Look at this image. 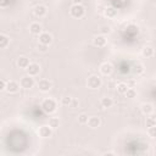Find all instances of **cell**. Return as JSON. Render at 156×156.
<instances>
[{
    "mask_svg": "<svg viewBox=\"0 0 156 156\" xmlns=\"http://www.w3.org/2000/svg\"><path fill=\"white\" fill-rule=\"evenodd\" d=\"M40 107H41V110H43L44 112H46V113H52V112L56 111L57 105H56V101H55L54 99H50V98H49V99H44V100H43Z\"/></svg>",
    "mask_w": 156,
    "mask_h": 156,
    "instance_id": "cell-1",
    "label": "cell"
},
{
    "mask_svg": "<svg viewBox=\"0 0 156 156\" xmlns=\"http://www.w3.org/2000/svg\"><path fill=\"white\" fill-rule=\"evenodd\" d=\"M69 13L73 18H82L85 13V9L82 6V4H73L69 9Z\"/></svg>",
    "mask_w": 156,
    "mask_h": 156,
    "instance_id": "cell-2",
    "label": "cell"
},
{
    "mask_svg": "<svg viewBox=\"0 0 156 156\" xmlns=\"http://www.w3.org/2000/svg\"><path fill=\"white\" fill-rule=\"evenodd\" d=\"M101 84H102V82H101V78L99 77V76H95V74H93V76H90V77H88V80H87V85H88V88H90V89H99L100 87H101Z\"/></svg>",
    "mask_w": 156,
    "mask_h": 156,
    "instance_id": "cell-3",
    "label": "cell"
},
{
    "mask_svg": "<svg viewBox=\"0 0 156 156\" xmlns=\"http://www.w3.org/2000/svg\"><path fill=\"white\" fill-rule=\"evenodd\" d=\"M20 84H21V88H23V89H30L34 85V79H33L32 76L27 74V76H24V77L21 78Z\"/></svg>",
    "mask_w": 156,
    "mask_h": 156,
    "instance_id": "cell-4",
    "label": "cell"
},
{
    "mask_svg": "<svg viewBox=\"0 0 156 156\" xmlns=\"http://www.w3.org/2000/svg\"><path fill=\"white\" fill-rule=\"evenodd\" d=\"M26 71H27V74L34 77V76H38V74H39V72H40V66H39L38 63H35V62H30Z\"/></svg>",
    "mask_w": 156,
    "mask_h": 156,
    "instance_id": "cell-5",
    "label": "cell"
},
{
    "mask_svg": "<svg viewBox=\"0 0 156 156\" xmlns=\"http://www.w3.org/2000/svg\"><path fill=\"white\" fill-rule=\"evenodd\" d=\"M20 87H21V84L17 83L16 80H9L7 85H6V91L9 94H15V93H17L20 90Z\"/></svg>",
    "mask_w": 156,
    "mask_h": 156,
    "instance_id": "cell-6",
    "label": "cell"
},
{
    "mask_svg": "<svg viewBox=\"0 0 156 156\" xmlns=\"http://www.w3.org/2000/svg\"><path fill=\"white\" fill-rule=\"evenodd\" d=\"M51 87H52V84H51V82H50L49 79H40V80L38 82V88H39V90L43 91V93L49 91V90L51 89Z\"/></svg>",
    "mask_w": 156,
    "mask_h": 156,
    "instance_id": "cell-7",
    "label": "cell"
},
{
    "mask_svg": "<svg viewBox=\"0 0 156 156\" xmlns=\"http://www.w3.org/2000/svg\"><path fill=\"white\" fill-rule=\"evenodd\" d=\"M38 133L41 138H50L52 135V128L49 124L48 126H41V127H39Z\"/></svg>",
    "mask_w": 156,
    "mask_h": 156,
    "instance_id": "cell-8",
    "label": "cell"
},
{
    "mask_svg": "<svg viewBox=\"0 0 156 156\" xmlns=\"http://www.w3.org/2000/svg\"><path fill=\"white\" fill-rule=\"evenodd\" d=\"M39 43L45 44V45H50L52 43V35L48 32H41L39 34Z\"/></svg>",
    "mask_w": 156,
    "mask_h": 156,
    "instance_id": "cell-9",
    "label": "cell"
},
{
    "mask_svg": "<svg viewBox=\"0 0 156 156\" xmlns=\"http://www.w3.org/2000/svg\"><path fill=\"white\" fill-rule=\"evenodd\" d=\"M106 43H107V40H106V38H105L102 34L96 35V37H94V39H93V44H94L95 46H98V48H104V46L106 45Z\"/></svg>",
    "mask_w": 156,
    "mask_h": 156,
    "instance_id": "cell-10",
    "label": "cell"
},
{
    "mask_svg": "<svg viewBox=\"0 0 156 156\" xmlns=\"http://www.w3.org/2000/svg\"><path fill=\"white\" fill-rule=\"evenodd\" d=\"M33 12H34V15L37 16V17H44L45 15H46V12H48V10H46V7L44 6V5H41V4H39V5H37L35 7H34V10H33Z\"/></svg>",
    "mask_w": 156,
    "mask_h": 156,
    "instance_id": "cell-11",
    "label": "cell"
},
{
    "mask_svg": "<svg viewBox=\"0 0 156 156\" xmlns=\"http://www.w3.org/2000/svg\"><path fill=\"white\" fill-rule=\"evenodd\" d=\"M29 32H30V34H33V35H39V34L43 32V27H41L38 22H33V23H30V26H29Z\"/></svg>",
    "mask_w": 156,
    "mask_h": 156,
    "instance_id": "cell-12",
    "label": "cell"
},
{
    "mask_svg": "<svg viewBox=\"0 0 156 156\" xmlns=\"http://www.w3.org/2000/svg\"><path fill=\"white\" fill-rule=\"evenodd\" d=\"M112 69H113V67H112V65L108 63V62H104V63L100 66V72H101L104 76H110V74L112 73Z\"/></svg>",
    "mask_w": 156,
    "mask_h": 156,
    "instance_id": "cell-13",
    "label": "cell"
},
{
    "mask_svg": "<svg viewBox=\"0 0 156 156\" xmlns=\"http://www.w3.org/2000/svg\"><path fill=\"white\" fill-rule=\"evenodd\" d=\"M90 128H98V127H100V124H101V119L99 118V117H96V116H91V117H89V119H88V123H87Z\"/></svg>",
    "mask_w": 156,
    "mask_h": 156,
    "instance_id": "cell-14",
    "label": "cell"
},
{
    "mask_svg": "<svg viewBox=\"0 0 156 156\" xmlns=\"http://www.w3.org/2000/svg\"><path fill=\"white\" fill-rule=\"evenodd\" d=\"M29 58L28 57H26V56H20L18 58H17V66L20 67V68H23V69H27V67L29 66Z\"/></svg>",
    "mask_w": 156,
    "mask_h": 156,
    "instance_id": "cell-15",
    "label": "cell"
},
{
    "mask_svg": "<svg viewBox=\"0 0 156 156\" xmlns=\"http://www.w3.org/2000/svg\"><path fill=\"white\" fill-rule=\"evenodd\" d=\"M104 13H105L106 17H108V18H113V17L117 16V10H116L115 7H112V6H108V7L105 9Z\"/></svg>",
    "mask_w": 156,
    "mask_h": 156,
    "instance_id": "cell-16",
    "label": "cell"
},
{
    "mask_svg": "<svg viewBox=\"0 0 156 156\" xmlns=\"http://www.w3.org/2000/svg\"><path fill=\"white\" fill-rule=\"evenodd\" d=\"M155 55V49L152 46H145L143 49V56L149 58V57H152Z\"/></svg>",
    "mask_w": 156,
    "mask_h": 156,
    "instance_id": "cell-17",
    "label": "cell"
},
{
    "mask_svg": "<svg viewBox=\"0 0 156 156\" xmlns=\"http://www.w3.org/2000/svg\"><path fill=\"white\" fill-rule=\"evenodd\" d=\"M100 104H101V106H102L104 108H108V107H111V106L113 105V100H112L111 98H108V96H104V98L101 99Z\"/></svg>",
    "mask_w": 156,
    "mask_h": 156,
    "instance_id": "cell-18",
    "label": "cell"
},
{
    "mask_svg": "<svg viewBox=\"0 0 156 156\" xmlns=\"http://www.w3.org/2000/svg\"><path fill=\"white\" fill-rule=\"evenodd\" d=\"M140 110H141V112H143L144 115L149 116V115H151V113H152L154 107H152V105H151V104H143V105H141V107H140Z\"/></svg>",
    "mask_w": 156,
    "mask_h": 156,
    "instance_id": "cell-19",
    "label": "cell"
},
{
    "mask_svg": "<svg viewBox=\"0 0 156 156\" xmlns=\"http://www.w3.org/2000/svg\"><path fill=\"white\" fill-rule=\"evenodd\" d=\"M9 44H10V38L6 34H0V49L7 48Z\"/></svg>",
    "mask_w": 156,
    "mask_h": 156,
    "instance_id": "cell-20",
    "label": "cell"
},
{
    "mask_svg": "<svg viewBox=\"0 0 156 156\" xmlns=\"http://www.w3.org/2000/svg\"><path fill=\"white\" fill-rule=\"evenodd\" d=\"M49 126L52 128V129H56L58 126H60V119L58 117H51L49 119Z\"/></svg>",
    "mask_w": 156,
    "mask_h": 156,
    "instance_id": "cell-21",
    "label": "cell"
},
{
    "mask_svg": "<svg viewBox=\"0 0 156 156\" xmlns=\"http://www.w3.org/2000/svg\"><path fill=\"white\" fill-rule=\"evenodd\" d=\"M128 85L126 84V83H119V84H117V91L119 93V94H126L127 93V90H128Z\"/></svg>",
    "mask_w": 156,
    "mask_h": 156,
    "instance_id": "cell-22",
    "label": "cell"
},
{
    "mask_svg": "<svg viewBox=\"0 0 156 156\" xmlns=\"http://www.w3.org/2000/svg\"><path fill=\"white\" fill-rule=\"evenodd\" d=\"M124 95H126L128 99H133V98L136 96V91H135L134 88H128V90H127V93H126Z\"/></svg>",
    "mask_w": 156,
    "mask_h": 156,
    "instance_id": "cell-23",
    "label": "cell"
},
{
    "mask_svg": "<svg viewBox=\"0 0 156 156\" xmlns=\"http://www.w3.org/2000/svg\"><path fill=\"white\" fill-rule=\"evenodd\" d=\"M72 99H73V98H71V96H62V98H61V105H63V106H69Z\"/></svg>",
    "mask_w": 156,
    "mask_h": 156,
    "instance_id": "cell-24",
    "label": "cell"
},
{
    "mask_svg": "<svg viewBox=\"0 0 156 156\" xmlns=\"http://www.w3.org/2000/svg\"><path fill=\"white\" fill-rule=\"evenodd\" d=\"M88 119H89V117H88L85 113H80V115L78 116V122H79L80 124H85V123H88Z\"/></svg>",
    "mask_w": 156,
    "mask_h": 156,
    "instance_id": "cell-25",
    "label": "cell"
},
{
    "mask_svg": "<svg viewBox=\"0 0 156 156\" xmlns=\"http://www.w3.org/2000/svg\"><path fill=\"white\" fill-rule=\"evenodd\" d=\"M135 73H136V76H140V74L144 73V66L139 62L135 65Z\"/></svg>",
    "mask_w": 156,
    "mask_h": 156,
    "instance_id": "cell-26",
    "label": "cell"
},
{
    "mask_svg": "<svg viewBox=\"0 0 156 156\" xmlns=\"http://www.w3.org/2000/svg\"><path fill=\"white\" fill-rule=\"evenodd\" d=\"M145 124H146V127H147V128H149V127H152V126H155V124H156V119H155L154 117H147V118H146Z\"/></svg>",
    "mask_w": 156,
    "mask_h": 156,
    "instance_id": "cell-27",
    "label": "cell"
},
{
    "mask_svg": "<svg viewBox=\"0 0 156 156\" xmlns=\"http://www.w3.org/2000/svg\"><path fill=\"white\" fill-rule=\"evenodd\" d=\"M147 133L151 138H156V124L152 126V127H149L147 128Z\"/></svg>",
    "mask_w": 156,
    "mask_h": 156,
    "instance_id": "cell-28",
    "label": "cell"
},
{
    "mask_svg": "<svg viewBox=\"0 0 156 156\" xmlns=\"http://www.w3.org/2000/svg\"><path fill=\"white\" fill-rule=\"evenodd\" d=\"M111 32V28L108 27V26H102L101 28H100V33L102 34V35H106V34H108Z\"/></svg>",
    "mask_w": 156,
    "mask_h": 156,
    "instance_id": "cell-29",
    "label": "cell"
},
{
    "mask_svg": "<svg viewBox=\"0 0 156 156\" xmlns=\"http://www.w3.org/2000/svg\"><path fill=\"white\" fill-rule=\"evenodd\" d=\"M48 46H49V45H45V44L39 43L37 48H38V51H40V52H46V51H48Z\"/></svg>",
    "mask_w": 156,
    "mask_h": 156,
    "instance_id": "cell-30",
    "label": "cell"
},
{
    "mask_svg": "<svg viewBox=\"0 0 156 156\" xmlns=\"http://www.w3.org/2000/svg\"><path fill=\"white\" fill-rule=\"evenodd\" d=\"M78 105H79L78 100L73 98V99H72V101H71V105H69L68 107H71V108H76V107H78Z\"/></svg>",
    "mask_w": 156,
    "mask_h": 156,
    "instance_id": "cell-31",
    "label": "cell"
},
{
    "mask_svg": "<svg viewBox=\"0 0 156 156\" xmlns=\"http://www.w3.org/2000/svg\"><path fill=\"white\" fill-rule=\"evenodd\" d=\"M6 85L7 82L5 79H0V90H6Z\"/></svg>",
    "mask_w": 156,
    "mask_h": 156,
    "instance_id": "cell-32",
    "label": "cell"
},
{
    "mask_svg": "<svg viewBox=\"0 0 156 156\" xmlns=\"http://www.w3.org/2000/svg\"><path fill=\"white\" fill-rule=\"evenodd\" d=\"M10 4V0H0V6L1 7H6Z\"/></svg>",
    "mask_w": 156,
    "mask_h": 156,
    "instance_id": "cell-33",
    "label": "cell"
},
{
    "mask_svg": "<svg viewBox=\"0 0 156 156\" xmlns=\"http://www.w3.org/2000/svg\"><path fill=\"white\" fill-rule=\"evenodd\" d=\"M72 1H73V4H82L83 0H72Z\"/></svg>",
    "mask_w": 156,
    "mask_h": 156,
    "instance_id": "cell-34",
    "label": "cell"
},
{
    "mask_svg": "<svg viewBox=\"0 0 156 156\" xmlns=\"http://www.w3.org/2000/svg\"><path fill=\"white\" fill-rule=\"evenodd\" d=\"M104 155H105V156H111V155H113V152H105Z\"/></svg>",
    "mask_w": 156,
    "mask_h": 156,
    "instance_id": "cell-35",
    "label": "cell"
},
{
    "mask_svg": "<svg viewBox=\"0 0 156 156\" xmlns=\"http://www.w3.org/2000/svg\"><path fill=\"white\" fill-rule=\"evenodd\" d=\"M154 82H155V84H156V78H155V80H154Z\"/></svg>",
    "mask_w": 156,
    "mask_h": 156,
    "instance_id": "cell-36",
    "label": "cell"
}]
</instances>
